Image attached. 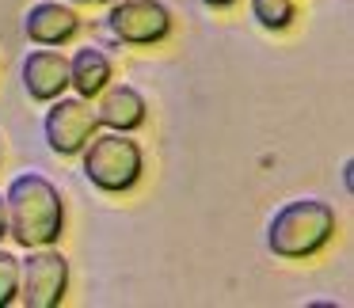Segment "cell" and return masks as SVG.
Listing matches in <instances>:
<instances>
[{"mask_svg": "<svg viewBox=\"0 0 354 308\" xmlns=\"http://www.w3.org/2000/svg\"><path fill=\"white\" fill-rule=\"evenodd\" d=\"M4 217L8 236L19 247H50L65 232V202L62 191L39 171H24L4 191Z\"/></svg>", "mask_w": 354, "mask_h": 308, "instance_id": "obj_1", "label": "cell"}, {"mask_svg": "<svg viewBox=\"0 0 354 308\" xmlns=\"http://www.w3.org/2000/svg\"><path fill=\"white\" fill-rule=\"evenodd\" d=\"M335 236V209L320 198L286 202L267 224V247L278 259H313Z\"/></svg>", "mask_w": 354, "mask_h": 308, "instance_id": "obj_2", "label": "cell"}, {"mask_svg": "<svg viewBox=\"0 0 354 308\" xmlns=\"http://www.w3.org/2000/svg\"><path fill=\"white\" fill-rule=\"evenodd\" d=\"M80 171L84 179L103 194H126L138 186L141 171H145V156H141V145L130 137V133L107 130L92 133L84 148H80Z\"/></svg>", "mask_w": 354, "mask_h": 308, "instance_id": "obj_3", "label": "cell"}, {"mask_svg": "<svg viewBox=\"0 0 354 308\" xmlns=\"http://www.w3.org/2000/svg\"><path fill=\"white\" fill-rule=\"evenodd\" d=\"M69 293V259L50 247H27V259H19V293L27 308H57Z\"/></svg>", "mask_w": 354, "mask_h": 308, "instance_id": "obj_4", "label": "cell"}, {"mask_svg": "<svg viewBox=\"0 0 354 308\" xmlns=\"http://www.w3.org/2000/svg\"><path fill=\"white\" fill-rule=\"evenodd\" d=\"M100 130L92 99L84 95H57L50 99V110L42 118V133H46L50 153L57 156H80V148L92 141V133Z\"/></svg>", "mask_w": 354, "mask_h": 308, "instance_id": "obj_5", "label": "cell"}, {"mask_svg": "<svg viewBox=\"0 0 354 308\" xmlns=\"http://www.w3.org/2000/svg\"><path fill=\"white\" fill-rule=\"evenodd\" d=\"M107 31L126 46H156L171 35V12L160 0H111Z\"/></svg>", "mask_w": 354, "mask_h": 308, "instance_id": "obj_6", "label": "cell"}, {"mask_svg": "<svg viewBox=\"0 0 354 308\" xmlns=\"http://www.w3.org/2000/svg\"><path fill=\"white\" fill-rule=\"evenodd\" d=\"M19 77H24V92L35 103H50L57 95H65V88H69V57L54 46L27 50L24 65H19Z\"/></svg>", "mask_w": 354, "mask_h": 308, "instance_id": "obj_7", "label": "cell"}, {"mask_svg": "<svg viewBox=\"0 0 354 308\" xmlns=\"http://www.w3.org/2000/svg\"><path fill=\"white\" fill-rule=\"evenodd\" d=\"M24 31L35 46H65L77 39L80 16L65 4V0H39L24 16Z\"/></svg>", "mask_w": 354, "mask_h": 308, "instance_id": "obj_8", "label": "cell"}, {"mask_svg": "<svg viewBox=\"0 0 354 308\" xmlns=\"http://www.w3.org/2000/svg\"><path fill=\"white\" fill-rule=\"evenodd\" d=\"M95 118H100V126H107V130L133 133V130L145 126L149 103H145V95L130 84H107L100 92V103H95Z\"/></svg>", "mask_w": 354, "mask_h": 308, "instance_id": "obj_9", "label": "cell"}, {"mask_svg": "<svg viewBox=\"0 0 354 308\" xmlns=\"http://www.w3.org/2000/svg\"><path fill=\"white\" fill-rule=\"evenodd\" d=\"M111 84V57L100 46H80L69 57V88L84 99H95Z\"/></svg>", "mask_w": 354, "mask_h": 308, "instance_id": "obj_10", "label": "cell"}, {"mask_svg": "<svg viewBox=\"0 0 354 308\" xmlns=\"http://www.w3.org/2000/svg\"><path fill=\"white\" fill-rule=\"evenodd\" d=\"M293 16H297L293 0H252V19L263 31H286Z\"/></svg>", "mask_w": 354, "mask_h": 308, "instance_id": "obj_11", "label": "cell"}, {"mask_svg": "<svg viewBox=\"0 0 354 308\" xmlns=\"http://www.w3.org/2000/svg\"><path fill=\"white\" fill-rule=\"evenodd\" d=\"M19 293V259L0 247V308H8Z\"/></svg>", "mask_w": 354, "mask_h": 308, "instance_id": "obj_12", "label": "cell"}, {"mask_svg": "<svg viewBox=\"0 0 354 308\" xmlns=\"http://www.w3.org/2000/svg\"><path fill=\"white\" fill-rule=\"evenodd\" d=\"M202 4H206V8H214V12H221V8H232L236 0H202Z\"/></svg>", "mask_w": 354, "mask_h": 308, "instance_id": "obj_13", "label": "cell"}, {"mask_svg": "<svg viewBox=\"0 0 354 308\" xmlns=\"http://www.w3.org/2000/svg\"><path fill=\"white\" fill-rule=\"evenodd\" d=\"M8 236V217H4V194H0V240Z\"/></svg>", "mask_w": 354, "mask_h": 308, "instance_id": "obj_14", "label": "cell"}, {"mask_svg": "<svg viewBox=\"0 0 354 308\" xmlns=\"http://www.w3.org/2000/svg\"><path fill=\"white\" fill-rule=\"evenodd\" d=\"M69 4H92V0H69Z\"/></svg>", "mask_w": 354, "mask_h": 308, "instance_id": "obj_15", "label": "cell"}, {"mask_svg": "<svg viewBox=\"0 0 354 308\" xmlns=\"http://www.w3.org/2000/svg\"><path fill=\"white\" fill-rule=\"evenodd\" d=\"M107 4H111V0H107Z\"/></svg>", "mask_w": 354, "mask_h": 308, "instance_id": "obj_16", "label": "cell"}]
</instances>
